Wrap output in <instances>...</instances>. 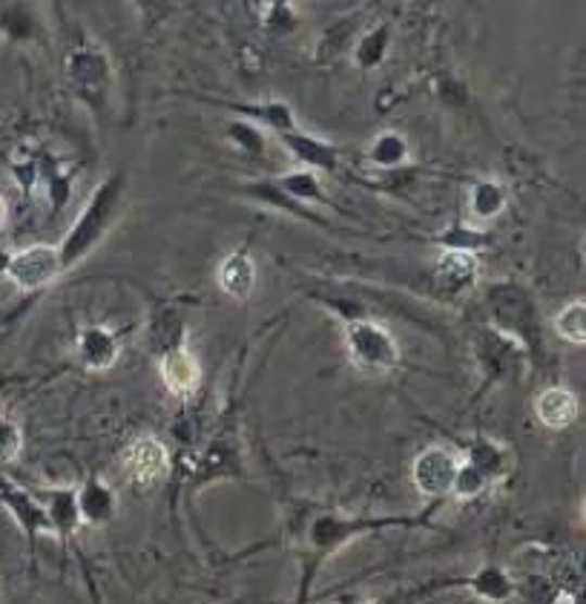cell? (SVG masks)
<instances>
[{"mask_svg": "<svg viewBox=\"0 0 586 604\" xmlns=\"http://www.w3.org/2000/svg\"><path fill=\"white\" fill-rule=\"evenodd\" d=\"M7 225V199L0 197V228Z\"/></svg>", "mask_w": 586, "mask_h": 604, "instance_id": "12", "label": "cell"}, {"mask_svg": "<svg viewBox=\"0 0 586 604\" xmlns=\"http://www.w3.org/2000/svg\"><path fill=\"white\" fill-rule=\"evenodd\" d=\"M359 604H374V602H359Z\"/></svg>", "mask_w": 586, "mask_h": 604, "instance_id": "13", "label": "cell"}, {"mask_svg": "<svg viewBox=\"0 0 586 604\" xmlns=\"http://www.w3.org/2000/svg\"><path fill=\"white\" fill-rule=\"evenodd\" d=\"M81 352L90 366H110L115 360V340L101 328H90L81 340Z\"/></svg>", "mask_w": 586, "mask_h": 604, "instance_id": "10", "label": "cell"}, {"mask_svg": "<svg viewBox=\"0 0 586 604\" xmlns=\"http://www.w3.org/2000/svg\"><path fill=\"white\" fill-rule=\"evenodd\" d=\"M437 274L446 286L463 288V286H469L474 277H477V260H474L472 253L448 251L440 256Z\"/></svg>", "mask_w": 586, "mask_h": 604, "instance_id": "8", "label": "cell"}, {"mask_svg": "<svg viewBox=\"0 0 586 604\" xmlns=\"http://www.w3.org/2000/svg\"><path fill=\"white\" fill-rule=\"evenodd\" d=\"M61 274V251L55 246H29L7 262V277L24 291L43 288Z\"/></svg>", "mask_w": 586, "mask_h": 604, "instance_id": "2", "label": "cell"}, {"mask_svg": "<svg viewBox=\"0 0 586 604\" xmlns=\"http://www.w3.org/2000/svg\"><path fill=\"white\" fill-rule=\"evenodd\" d=\"M21 450V432L12 424H0V461H12Z\"/></svg>", "mask_w": 586, "mask_h": 604, "instance_id": "11", "label": "cell"}, {"mask_svg": "<svg viewBox=\"0 0 586 604\" xmlns=\"http://www.w3.org/2000/svg\"><path fill=\"white\" fill-rule=\"evenodd\" d=\"M535 415L549 429H563V426H570L578 417V398L570 389L552 386V389L537 394Z\"/></svg>", "mask_w": 586, "mask_h": 604, "instance_id": "6", "label": "cell"}, {"mask_svg": "<svg viewBox=\"0 0 586 604\" xmlns=\"http://www.w3.org/2000/svg\"><path fill=\"white\" fill-rule=\"evenodd\" d=\"M162 377L164 386L179 398H190L199 389L202 380V366L199 360L188 352V349H173L162 357Z\"/></svg>", "mask_w": 586, "mask_h": 604, "instance_id": "5", "label": "cell"}, {"mask_svg": "<svg viewBox=\"0 0 586 604\" xmlns=\"http://www.w3.org/2000/svg\"><path fill=\"white\" fill-rule=\"evenodd\" d=\"M219 286L225 294L244 300L256 286V265L247 253H230L219 268Z\"/></svg>", "mask_w": 586, "mask_h": 604, "instance_id": "7", "label": "cell"}, {"mask_svg": "<svg viewBox=\"0 0 586 604\" xmlns=\"http://www.w3.org/2000/svg\"><path fill=\"white\" fill-rule=\"evenodd\" d=\"M457 473V457L448 455L446 450H429L417 457L415 464V481L423 492H432V495H443L455 487Z\"/></svg>", "mask_w": 586, "mask_h": 604, "instance_id": "4", "label": "cell"}, {"mask_svg": "<svg viewBox=\"0 0 586 604\" xmlns=\"http://www.w3.org/2000/svg\"><path fill=\"white\" fill-rule=\"evenodd\" d=\"M122 464L136 483H155L170 469V452L158 438H139L124 450Z\"/></svg>", "mask_w": 586, "mask_h": 604, "instance_id": "3", "label": "cell"}, {"mask_svg": "<svg viewBox=\"0 0 586 604\" xmlns=\"http://www.w3.org/2000/svg\"><path fill=\"white\" fill-rule=\"evenodd\" d=\"M555 331L558 337H563L566 343L584 345L586 343V305L584 300L570 302L566 309L555 317Z\"/></svg>", "mask_w": 586, "mask_h": 604, "instance_id": "9", "label": "cell"}, {"mask_svg": "<svg viewBox=\"0 0 586 604\" xmlns=\"http://www.w3.org/2000/svg\"><path fill=\"white\" fill-rule=\"evenodd\" d=\"M345 340H348V352L354 363L359 368H368V372H388L399 357L394 337L374 323H354Z\"/></svg>", "mask_w": 586, "mask_h": 604, "instance_id": "1", "label": "cell"}]
</instances>
